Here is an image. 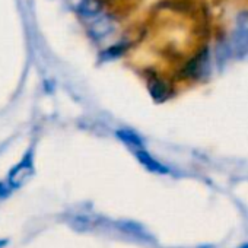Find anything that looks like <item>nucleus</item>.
Returning <instances> with one entry per match:
<instances>
[{
    "label": "nucleus",
    "instance_id": "nucleus-1",
    "mask_svg": "<svg viewBox=\"0 0 248 248\" xmlns=\"http://www.w3.org/2000/svg\"><path fill=\"white\" fill-rule=\"evenodd\" d=\"M32 175V162L30 158H25L21 164H18L9 174V184L12 187H21L25 181Z\"/></svg>",
    "mask_w": 248,
    "mask_h": 248
},
{
    "label": "nucleus",
    "instance_id": "nucleus-2",
    "mask_svg": "<svg viewBox=\"0 0 248 248\" xmlns=\"http://www.w3.org/2000/svg\"><path fill=\"white\" fill-rule=\"evenodd\" d=\"M114 28H115V24L109 16H101L91 25L89 31L93 38H105L114 31Z\"/></svg>",
    "mask_w": 248,
    "mask_h": 248
},
{
    "label": "nucleus",
    "instance_id": "nucleus-3",
    "mask_svg": "<svg viewBox=\"0 0 248 248\" xmlns=\"http://www.w3.org/2000/svg\"><path fill=\"white\" fill-rule=\"evenodd\" d=\"M136 156H138L139 162H140L142 165H145L149 171L158 172V174H167V172H168V168L164 167L162 164H159L156 159H154L148 152H145V151H138V152H136Z\"/></svg>",
    "mask_w": 248,
    "mask_h": 248
},
{
    "label": "nucleus",
    "instance_id": "nucleus-4",
    "mask_svg": "<svg viewBox=\"0 0 248 248\" xmlns=\"http://www.w3.org/2000/svg\"><path fill=\"white\" fill-rule=\"evenodd\" d=\"M101 2L99 0H80L78 6V12L83 18H95L101 12Z\"/></svg>",
    "mask_w": 248,
    "mask_h": 248
},
{
    "label": "nucleus",
    "instance_id": "nucleus-5",
    "mask_svg": "<svg viewBox=\"0 0 248 248\" xmlns=\"http://www.w3.org/2000/svg\"><path fill=\"white\" fill-rule=\"evenodd\" d=\"M117 136L127 145H132V146H140L142 145V140L135 135L132 133L130 130H121V132H117Z\"/></svg>",
    "mask_w": 248,
    "mask_h": 248
},
{
    "label": "nucleus",
    "instance_id": "nucleus-6",
    "mask_svg": "<svg viewBox=\"0 0 248 248\" xmlns=\"http://www.w3.org/2000/svg\"><path fill=\"white\" fill-rule=\"evenodd\" d=\"M118 226L121 228V231L129 232V233H132V235H139V236H142V238H145V236H146V235H145V232H143V229H142L140 226H138L136 223H130V222H120V223H118Z\"/></svg>",
    "mask_w": 248,
    "mask_h": 248
},
{
    "label": "nucleus",
    "instance_id": "nucleus-7",
    "mask_svg": "<svg viewBox=\"0 0 248 248\" xmlns=\"http://www.w3.org/2000/svg\"><path fill=\"white\" fill-rule=\"evenodd\" d=\"M238 248H248V242H245V244H242V245H239Z\"/></svg>",
    "mask_w": 248,
    "mask_h": 248
},
{
    "label": "nucleus",
    "instance_id": "nucleus-8",
    "mask_svg": "<svg viewBox=\"0 0 248 248\" xmlns=\"http://www.w3.org/2000/svg\"><path fill=\"white\" fill-rule=\"evenodd\" d=\"M6 244V239H2V241H0V247H3Z\"/></svg>",
    "mask_w": 248,
    "mask_h": 248
}]
</instances>
